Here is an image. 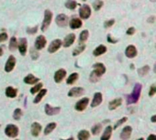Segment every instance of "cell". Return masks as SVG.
Returning a JSON list of instances; mask_svg holds the SVG:
<instances>
[{"instance_id": "obj_1", "label": "cell", "mask_w": 156, "mask_h": 140, "mask_svg": "<svg viewBox=\"0 0 156 140\" xmlns=\"http://www.w3.org/2000/svg\"><path fill=\"white\" fill-rule=\"evenodd\" d=\"M142 84L136 83L134 85V88L132 91V94L127 96V104H131V103H136L141 96V92H142Z\"/></svg>"}, {"instance_id": "obj_2", "label": "cell", "mask_w": 156, "mask_h": 140, "mask_svg": "<svg viewBox=\"0 0 156 140\" xmlns=\"http://www.w3.org/2000/svg\"><path fill=\"white\" fill-rule=\"evenodd\" d=\"M19 127H17L16 125H13V124L7 125L5 128V134L8 137L15 138V137H16L17 136H19Z\"/></svg>"}, {"instance_id": "obj_3", "label": "cell", "mask_w": 156, "mask_h": 140, "mask_svg": "<svg viewBox=\"0 0 156 140\" xmlns=\"http://www.w3.org/2000/svg\"><path fill=\"white\" fill-rule=\"evenodd\" d=\"M52 17H53V14L52 12L48 9L45 10V14H44V20H43V24L41 27V30L44 32L48 29V28L49 27L51 21H52Z\"/></svg>"}, {"instance_id": "obj_4", "label": "cell", "mask_w": 156, "mask_h": 140, "mask_svg": "<svg viewBox=\"0 0 156 140\" xmlns=\"http://www.w3.org/2000/svg\"><path fill=\"white\" fill-rule=\"evenodd\" d=\"M91 9L90 6H88V5L81 6V7L79 9V16L81 19H87L91 16Z\"/></svg>"}, {"instance_id": "obj_5", "label": "cell", "mask_w": 156, "mask_h": 140, "mask_svg": "<svg viewBox=\"0 0 156 140\" xmlns=\"http://www.w3.org/2000/svg\"><path fill=\"white\" fill-rule=\"evenodd\" d=\"M89 103H90V99L89 98H83V99H81V100H79L76 104H75V109L77 110V111H79V112H82V111H84L86 108H87V106H88V104H89Z\"/></svg>"}, {"instance_id": "obj_6", "label": "cell", "mask_w": 156, "mask_h": 140, "mask_svg": "<svg viewBox=\"0 0 156 140\" xmlns=\"http://www.w3.org/2000/svg\"><path fill=\"white\" fill-rule=\"evenodd\" d=\"M93 69H94L93 70L94 74H96L100 78L106 72V68H105V66H104V64H102V63H95L93 65Z\"/></svg>"}, {"instance_id": "obj_7", "label": "cell", "mask_w": 156, "mask_h": 140, "mask_svg": "<svg viewBox=\"0 0 156 140\" xmlns=\"http://www.w3.org/2000/svg\"><path fill=\"white\" fill-rule=\"evenodd\" d=\"M56 23L59 27H66L68 24V17L65 14H59L56 17Z\"/></svg>"}, {"instance_id": "obj_8", "label": "cell", "mask_w": 156, "mask_h": 140, "mask_svg": "<svg viewBox=\"0 0 156 140\" xmlns=\"http://www.w3.org/2000/svg\"><path fill=\"white\" fill-rule=\"evenodd\" d=\"M85 90L81 87H74V88L69 90V92L68 93V96L69 97H79L81 96L82 94H84Z\"/></svg>"}, {"instance_id": "obj_9", "label": "cell", "mask_w": 156, "mask_h": 140, "mask_svg": "<svg viewBox=\"0 0 156 140\" xmlns=\"http://www.w3.org/2000/svg\"><path fill=\"white\" fill-rule=\"evenodd\" d=\"M60 110H61L60 107H53V106H51L50 104H48V103H47L45 106V113H46V115H48L49 116L59 114Z\"/></svg>"}, {"instance_id": "obj_10", "label": "cell", "mask_w": 156, "mask_h": 140, "mask_svg": "<svg viewBox=\"0 0 156 140\" xmlns=\"http://www.w3.org/2000/svg\"><path fill=\"white\" fill-rule=\"evenodd\" d=\"M16 58L12 55H10L7 61V63H6V66H5V71L7 73H10L13 71V69L16 65Z\"/></svg>"}, {"instance_id": "obj_11", "label": "cell", "mask_w": 156, "mask_h": 140, "mask_svg": "<svg viewBox=\"0 0 156 140\" xmlns=\"http://www.w3.org/2000/svg\"><path fill=\"white\" fill-rule=\"evenodd\" d=\"M47 44V40L46 38L43 36V35H40L39 36L36 40V42H35V48L37 49H42L43 48H45Z\"/></svg>"}, {"instance_id": "obj_12", "label": "cell", "mask_w": 156, "mask_h": 140, "mask_svg": "<svg viewBox=\"0 0 156 140\" xmlns=\"http://www.w3.org/2000/svg\"><path fill=\"white\" fill-rule=\"evenodd\" d=\"M61 44H62L61 43V40H59V39L53 40V41L50 43V45L48 47V52H50V53H54V52H56L60 48Z\"/></svg>"}, {"instance_id": "obj_13", "label": "cell", "mask_w": 156, "mask_h": 140, "mask_svg": "<svg viewBox=\"0 0 156 140\" xmlns=\"http://www.w3.org/2000/svg\"><path fill=\"white\" fill-rule=\"evenodd\" d=\"M131 131H132L131 127H130V126L125 127L120 133L121 140H129L130 137H131Z\"/></svg>"}, {"instance_id": "obj_14", "label": "cell", "mask_w": 156, "mask_h": 140, "mask_svg": "<svg viewBox=\"0 0 156 140\" xmlns=\"http://www.w3.org/2000/svg\"><path fill=\"white\" fill-rule=\"evenodd\" d=\"M125 55L130 58V59H132L134 57L137 56V49L135 48V46L133 45H129L126 49H125Z\"/></svg>"}, {"instance_id": "obj_15", "label": "cell", "mask_w": 156, "mask_h": 140, "mask_svg": "<svg viewBox=\"0 0 156 140\" xmlns=\"http://www.w3.org/2000/svg\"><path fill=\"white\" fill-rule=\"evenodd\" d=\"M19 50L20 52V54L21 55H25L27 53V41L26 39L22 38L19 40Z\"/></svg>"}, {"instance_id": "obj_16", "label": "cell", "mask_w": 156, "mask_h": 140, "mask_svg": "<svg viewBox=\"0 0 156 140\" xmlns=\"http://www.w3.org/2000/svg\"><path fill=\"white\" fill-rule=\"evenodd\" d=\"M66 74H67V73H66V71H65L64 69L59 70V71H57V72L55 73V75H54V80H55V82H56L57 83L61 82L63 81V79L66 77Z\"/></svg>"}, {"instance_id": "obj_17", "label": "cell", "mask_w": 156, "mask_h": 140, "mask_svg": "<svg viewBox=\"0 0 156 140\" xmlns=\"http://www.w3.org/2000/svg\"><path fill=\"white\" fill-rule=\"evenodd\" d=\"M41 129H42V127H41L40 124L37 123V122L33 123L32 126H31V134H32V136H35V137L39 136V135L41 132Z\"/></svg>"}, {"instance_id": "obj_18", "label": "cell", "mask_w": 156, "mask_h": 140, "mask_svg": "<svg viewBox=\"0 0 156 140\" xmlns=\"http://www.w3.org/2000/svg\"><path fill=\"white\" fill-rule=\"evenodd\" d=\"M76 40V36H75V34L71 33V34H68V36H66V38L64 39V43H63V46L68 48L69 46H71L74 41Z\"/></svg>"}, {"instance_id": "obj_19", "label": "cell", "mask_w": 156, "mask_h": 140, "mask_svg": "<svg viewBox=\"0 0 156 140\" xmlns=\"http://www.w3.org/2000/svg\"><path fill=\"white\" fill-rule=\"evenodd\" d=\"M121 103H123V99L116 98V99H114V100H112V101L110 102V103H109V109L111 111L115 110V109H117L120 106Z\"/></svg>"}, {"instance_id": "obj_20", "label": "cell", "mask_w": 156, "mask_h": 140, "mask_svg": "<svg viewBox=\"0 0 156 140\" xmlns=\"http://www.w3.org/2000/svg\"><path fill=\"white\" fill-rule=\"evenodd\" d=\"M102 102V94L100 93H96L93 96V100L91 103V107H96L101 103Z\"/></svg>"}, {"instance_id": "obj_21", "label": "cell", "mask_w": 156, "mask_h": 140, "mask_svg": "<svg viewBox=\"0 0 156 140\" xmlns=\"http://www.w3.org/2000/svg\"><path fill=\"white\" fill-rule=\"evenodd\" d=\"M111 133H112V127L108 126L105 128V130H104V132L100 137V140H110V138L111 136Z\"/></svg>"}, {"instance_id": "obj_22", "label": "cell", "mask_w": 156, "mask_h": 140, "mask_svg": "<svg viewBox=\"0 0 156 140\" xmlns=\"http://www.w3.org/2000/svg\"><path fill=\"white\" fill-rule=\"evenodd\" d=\"M39 82V78L35 77L33 74H28L27 77L24 78V82L27 84H35Z\"/></svg>"}, {"instance_id": "obj_23", "label": "cell", "mask_w": 156, "mask_h": 140, "mask_svg": "<svg viewBox=\"0 0 156 140\" xmlns=\"http://www.w3.org/2000/svg\"><path fill=\"white\" fill-rule=\"evenodd\" d=\"M106 51H107V48H106L105 46H104V45H100V46H98V47L94 49L93 55H94L95 57H98V56H100V55L104 54Z\"/></svg>"}, {"instance_id": "obj_24", "label": "cell", "mask_w": 156, "mask_h": 140, "mask_svg": "<svg viewBox=\"0 0 156 140\" xmlns=\"http://www.w3.org/2000/svg\"><path fill=\"white\" fill-rule=\"evenodd\" d=\"M69 26H71V28L72 29L79 28L82 26V21L79 19H77V17H75V19H72L71 20V22H69Z\"/></svg>"}, {"instance_id": "obj_25", "label": "cell", "mask_w": 156, "mask_h": 140, "mask_svg": "<svg viewBox=\"0 0 156 140\" xmlns=\"http://www.w3.org/2000/svg\"><path fill=\"white\" fill-rule=\"evenodd\" d=\"M6 95L9 98H15L17 95V90L11 86H8L6 89Z\"/></svg>"}, {"instance_id": "obj_26", "label": "cell", "mask_w": 156, "mask_h": 140, "mask_svg": "<svg viewBox=\"0 0 156 140\" xmlns=\"http://www.w3.org/2000/svg\"><path fill=\"white\" fill-rule=\"evenodd\" d=\"M91 136V134L89 131L87 130H81L78 134V139L79 140H89Z\"/></svg>"}, {"instance_id": "obj_27", "label": "cell", "mask_w": 156, "mask_h": 140, "mask_svg": "<svg viewBox=\"0 0 156 140\" xmlns=\"http://www.w3.org/2000/svg\"><path fill=\"white\" fill-rule=\"evenodd\" d=\"M47 89H41L39 92V94H38V95L36 96V98L34 99V103H39L41 100H42V98L46 95V94H47Z\"/></svg>"}, {"instance_id": "obj_28", "label": "cell", "mask_w": 156, "mask_h": 140, "mask_svg": "<svg viewBox=\"0 0 156 140\" xmlns=\"http://www.w3.org/2000/svg\"><path fill=\"white\" fill-rule=\"evenodd\" d=\"M56 127H57V124L56 123H49L46 127V128L44 130V135H46V136L49 135L52 131H54V129L56 128Z\"/></svg>"}, {"instance_id": "obj_29", "label": "cell", "mask_w": 156, "mask_h": 140, "mask_svg": "<svg viewBox=\"0 0 156 140\" xmlns=\"http://www.w3.org/2000/svg\"><path fill=\"white\" fill-rule=\"evenodd\" d=\"M78 79H79V73H71L67 79V84H73Z\"/></svg>"}, {"instance_id": "obj_30", "label": "cell", "mask_w": 156, "mask_h": 140, "mask_svg": "<svg viewBox=\"0 0 156 140\" xmlns=\"http://www.w3.org/2000/svg\"><path fill=\"white\" fill-rule=\"evenodd\" d=\"M149 70H150V67L148 65H145L142 68H140L138 70V74L140 75L141 77H143V76H146L149 73Z\"/></svg>"}, {"instance_id": "obj_31", "label": "cell", "mask_w": 156, "mask_h": 140, "mask_svg": "<svg viewBox=\"0 0 156 140\" xmlns=\"http://www.w3.org/2000/svg\"><path fill=\"white\" fill-rule=\"evenodd\" d=\"M77 5H78V3L76 1H74V0H68V1L65 3V7L68 9H71V10L75 9Z\"/></svg>"}, {"instance_id": "obj_32", "label": "cell", "mask_w": 156, "mask_h": 140, "mask_svg": "<svg viewBox=\"0 0 156 140\" xmlns=\"http://www.w3.org/2000/svg\"><path fill=\"white\" fill-rule=\"evenodd\" d=\"M17 48V40L15 37H12L10 39V42H9V49L11 51H15Z\"/></svg>"}, {"instance_id": "obj_33", "label": "cell", "mask_w": 156, "mask_h": 140, "mask_svg": "<svg viewBox=\"0 0 156 140\" xmlns=\"http://www.w3.org/2000/svg\"><path fill=\"white\" fill-rule=\"evenodd\" d=\"M101 129H102L101 124H96L95 126L92 127V128H91V133H92V135L97 136V135H99V134L100 133Z\"/></svg>"}, {"instance_id": "obj_34", "label": "cell", "mask_w": 156, "mask_h": 140, "mask_svg": "<svg viewBox=\"0 0 156 140\" xmlns=\"http://www.w3.org/2000/svg\"><path fill=\"white\" fill-rule=\"evenodd\" d=\"M22 115H23V112H22V110H21L20 108L15 109L14 114H13V118H14L15 120H19V119L22 117Z\"/></svg>"}, {"instance_id": "obj_35", "label": "cell", "mask_w": 156, "mask_h": 140, "mask_svg": "<svg viewBox=\"0 0 156 140\" xmlns=\"http://www.w3.org/2000/svg\"><path fill=\"white\" fill-rule=\"evenodd\" d=\"M88 38H89V31L87 30V29L81 31L80 36H79V40H80V42H84V41H86L87 40H88Z\"/></svg>"}, {"instance_id": "obj_36", "label": "cell", "mask_w": 156, "mask_h": 140, "mask_svg": "<svg viewBox=\"0 0 156 140\" xmlns=\"http://www.w3.org/2000/svg\"><path fill=\"white\" fill-rule=\"evenodd\" d=\"M85 48H86V46H85L84 44H83V45H79L78 48H76V49L73 50L72 55H73V56H77V55H79V53H81L82 51H84Z\"/></svg>"}, {"instance_id": "obj_37", "label": "cell", "mask_w": 156, "mask_h": 140, "mask_svg": "<svg viewBox=\"0 0 156 140\" xmlns=\"http://www.w3.org/2000/svg\"><path fill=\"white\" fill-rule=\"evenodd\" d=\"M42 87H43V84H42V83L36 84L34 87H32V88L30 89V93H31L32 94H36V93H39V92L42 89Z\"/></svg>"}, {"instance_id": "obj_38", "label": "cell", "mask_w": 156, "mask_h": 140, "mask_svg": "<svg viewBox=\"0 0 156 140\" xmlns=\"http://www.w3.org/2000/svg\"><path fill=\"white\" fill-rule=\"evenodd\" d=\"M103 6V2L101 1V0H95L94 3H93V7L96 11L100 10Z\"/></svg>"}, {"instance_id": "obj_39", "label": "cell", "mask_w": 156, "mask_h": 140, "mask_svg": "<svg viewBox=\"0 0 156 140\" xmlns=\"http://www.w3.org/2000/svg\"><path fill=\"white\" fill-rule=\"evenodd\" d=\"M128 120V118L127 117H123L121 119H120V120H118L117 121V123L115 124V126H114V127H113V129H117L120 126H121L123 123H125V122Z\"/></svg>"}, {"instance_id": "obj_40", "label": "cell", "mask_w": 156, "mask_h": 140, "mask_svg": "<svg viewBox=\"0 0 156 140\" xmlns=\"http://www.w3.org/2000/svg\"><path fill=\"white\" fill-rule=\"evenodd\" d=\"M99 80H100V77H98V76H97L96 74H94V73L92 72L91 74V76H90V81H91V82H97Z\"/></svg>"}, {"instance_id": "obj_41", "label": "cell", "mask_w": 156, "mask_h": 140, "mask_svg": "<svg viewBox=\"0 0 156 140\" xmlns=\"http://www.w3.org/2000/svg\"><path fill=\"white\" fill-rule=\"evenodd\" d=\"M38 31V26H35L34 28H27V32L28 34H35V33H37Z\"/></svg>"}, {"instance_id": "obj_42", "label": "cell", "mask_w": 156, "mask_h": 140, "mask_svg": "<svg viewBox=\"0 0 156 140\" xmlns=\"http://www.w3.org/2000/svg\"><path fill=\"white\" fill-rule=\"evenodd\" d=\"M155 94H156V86L154 84H152L149 91V96H153Z\"/></svg>"}, {"instance_id": "obj_43", "label": "cell", "mask_w": 156, "mask_h": 140, "mask_svg": "<svg viewBox=\"0 0 156 140\" xmlns=\"http://www.w3.org/2000/svg\"><path fill=\"white\" fill-rule=\"evenodd\" d=\"M7 33H5V32H3V33H1L0 34V42H4V41H6L7 40Z\"/></svg>"}, {"instance_id": "obj_44", "label": "cell", "mask_w": 156, "mask_h": 140, "mask_svg": "<svg viewBox=\"0 0 156 140\" xmlns=\"http://www.w3.org/2000/svg\"><path fill=\"white\" fill-rule=\"evenodd\" d=\"M114 22H115L114 19L107 20V21H105V23H104V27H105V28H110V27H111L114 24Z\"/></svg>"}, {"instance_id": "obj_45", "label": "cell", "mask_w": 156, "mask_h": 140, "mask_svg": "<svg viewBox=\"0 0 156 140\" xmlns=\"http://www.w3.org/2000/svg\"><path fill=\"white\" fill-rule=\"evenodd\" d=\"M39 57V54L38 53V52L36 50H31V58L32 60H37L38 58Z\"/></svg>"}, {"instance_id": "obj_46", "label": "cell", "mask_w": 156, "mask_h": 140, "mask_svg": "<svg viewBox=\"0 0 156 140\" xmlns=\"http://www.w3.org/2000/svg\"><path fill=\"white\" fill-rule=\"evenodd\" d=\"M107 40H108V42H110V43H117V42H118V40H115V39L111 38V35H108Z\"/></svg>"}, {"instance_id": "obj_47", "label": "cell", "mask_w": 156, "mask_h": 140, "mask_svg": "<svg viewBox=\"0 0 156 140\" xmlns=\"http://www.w3.org/2000/svg\"><path fill=\"white\" fill-rule=\"evenodd\" d=\"M134 32H135V28H130L127 30L126 33H127L128 35H133Z\"/></svg>"}, {"instance_id": "obj_48", "label": "cell", "mask_w": 156, "mask_h": 140, "mask_svg": "<svg viewBox=\"0 0 156 140\" xmlns=\"http://www.w3.org/2000/svg\"><path fill=\"white\" fill-rule=\"evenodd\" d=\"M154 20H155V17L152 16H150V17H149L148 20H147V22H148V23H153Z\"/></svg>"}, {"instance_id": "obj_49", "label": "cell", "mask_w": 156, "mask_h": 140, "mask_svg": "<svg viewBox=\"0 0 156 140\" xmlns=\"http://www.w3.org/2000/svg\"><path fill=\"white\" fill-rule=\"evenodd\" d=\"M147 140H156V136L153 135V134H152V135L149 136V137L147 138Z\"/></svg>"}, {"instance_id": "obj_50", "label": "cell", "mask_w": 156, "mask_h": 140, "mask_svg": "<svg viewBox=\"0 0 156 140\" xmlns=\"http://www.w3.org/2000/svg\"><path fill=\"white\" fill-rule=\"evenodd\" d=\"M152 123H155V122H156V115H152Z\"/></svg>"}, {"instance_id": "obj_51", "label": "cell", "mask_w": 156, "mask_h": 140, "mask_svg": "<svg viewBox=\"0 0 156 140\" xmlns=\"http://www.w3.org/2000/svg\"><path fill=\"white\" fill-rule=\"evenodd\" d=\"M3 55V49L0 47V56H2Z\"/></svg>"}, {"instance_id": "obj_52", "label": "cell", "mask_w": 156, "mask_h": 140, "mask_svg": "<svg viewBox=\"0 0 156 140\" xmlns=\"http://www.w3.org/2000/svg\"><path fill=\"white\" fill-rule=\"evenodd\" d=\"M60 140H74V138L73 137H69L68 139H60Z\"/></svg>"}, {"instance_id": "obj_53", "label": "cell", "mask_w": 156, "mask_h": 140, "mask_svg": "<svg viewBox=\"0 0 156 140\" xmlns=\"http://www.w3.org/2000/svg\"><path fill=\"white\" fill-rule=\"evenodd\" d=\"M137 140H144V138L142 137V138H139V139H137Z\"/></svg>"}, {"instance_id": "obj_54", "label": "cell", "mask_w": 156, "mask_h": 140, "mask_svg": "<svg viewBox=\"0 0 156 140\" xmlns=\"http://www.w3.org/2000/svg\"><path fill=\"white\" fill-rule=\"evenodd\" d=\"M151 1H152V2H155V0H151Z\"/></svg>"}, {"instance_id": "obj_55", "label": "cell", "mask_w": 156, "mask_h": 140, "mask_svg": "<svg viewBox=\"0 0 156 140\" xmlns=\"http://www.w3.org/2000/svg\"><path fill=\"white\" fill-rule=\"evenodd\" d=\"M82 1H86V0H82Z\"/></svg>"}, {"instance_id": "obj_56", "label": "cell", "mask_w": 156, "mask_h": 140, "mask_svg": "<svg viewBox=\"0 0 156 140\" xmlns=\"http://www.w3.org/2000/svg\"><path fill=\"white\" fill-rule=\"evenodd\" d=\"M16 140H20V139H16Z\"/></svg>"}]
</instances>
